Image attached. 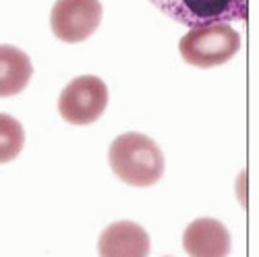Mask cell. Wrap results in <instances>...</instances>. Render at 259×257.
Returning a JSON list of instances; mask_svg holds the SVG:
<instances>
[{"mask_svg": "<svg viewBox=\"0 0 259 257\" xmlns=\"http://www.w3.org/2000/svg\"><path fill=\"white\" fill-rule=\"evenodd\" d=\"M33 75L29 56L15 46H0V98L21 94Z\"/></svg>", "mask_w": 259, "mask_h": 257, "instance_id": "ba28073f", "label": "cell"}, {"mask_svg": "<svg viewBox=\"0 0 259 257\" xmlns=\"http://www.w3.org/2000/svg\"><path fill=\"white\" fill-rule=\"evenodd\" d=\"M185 62L199 69L228 62L241 50V35L228 23H207L191 27L179 44Z\"/></svg>", "mask_w": 259, "mask_h": 257, "instance_id": "7a4b0ae2", "label": "cell"}, {"mask_svg": "<svg viewBox=\"0 0 259 257\" xmlns=\"http://www.w3.org/2000/svg\"><path fill=\"white\" fill-rule=\"evenodd\" d=\"M183 247L189 257H228L230 232L215 218H197L185 228Z\"/></svg>", "mask_w": 259, "mask_h": 257, "instance_id": "8992f818", "label": "cell"}, {"mask_svg": "<svg viewBox=\"0 0 259 257\" xmlns=\"http://www.w3.org/2000/svg\"><path fill=\"white\" fill-rule=\"evenodd\" d=\"M108 106V88L96 75H81L62 90L58 112L71 124L96 122Z\"/></svg>", "mask_w": 259, "mask_h": 257, "instance_id": "3957f363", "label": "cell"}, {"mask_svg": "<svg viewBox=\"0 0 259 257\" xmlns=\"http://www.w3.org/2000/svg\"><path fill=\"white\" fill-rule=\"evenodd\" d=\"M100 257H147L149 237L141 224L131 220L114 222L100 234Z\"/></svg>", "mask_w": 259, "mask_h": 257, "instance_id": "52a82bcc", "label": "cell"}, {"mask_svg": "<svg viewBox=\"0 0 259 257\" xmlns=\"http://www.w3.org/2000/svg\"><path fill=\"white\" fill-rule=\"evenodd\" d=\"M100 21V0H56L50 13L52 33L67 44L88 39L98 29Z\"/></svg>", "mask_w": 259, "mask_h": 257, "instance_id": "5b68a950", "label": "cell"}, {"mask_svg": "<svg viewBox=\"0 0 259 257\" xmlns=\"http://www.w3.org/2000/svg\"><path fill=\"white\" fill-rule=\"evenodd\" d=\"M112 173L131 187H152L164 175V154L160 145L141 133L118 135L108 152Z\"/></svg>", "mask_w": 259, "mask_h": 257, "instance_id": "6da1fadb", "label": "cell"}, {"mask_svg": "<svg viewBox=\"0 0 259 257\" xmlns=\"http://www.w3.org/2000/svg\"><path fill=\"white\" fill-rule=\"evenodd\" d=\"M25 143V133L21 122L0 112V164L15 160Z\"/></svg>", "mask_w": 259, "mask_h": 257, "instance_id": "9c48e42d", "label": "cell"}, {"mask_svg": "<svg viewBox=\"0 0 259 257\" xmlns=\"http://www.w3.org/2000/svg\"><path fill=\"white\" fill-rule=\"evenodd\" d=\"M170 19L183 25H207L247 21V0H149Z\"/></svg>", "mask_w": 259, "mask_h": 257, "instance_id": "277c9868", "label": "cell"}]
</instances>
